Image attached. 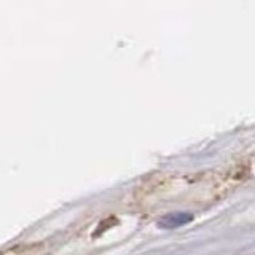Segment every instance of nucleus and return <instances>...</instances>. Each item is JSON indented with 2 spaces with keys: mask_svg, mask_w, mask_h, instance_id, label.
<instances>
[{
  "mask_svg": "<svg viewBox=\"0 0 255 255\" xmlns=\"http://www.w3.org/2000/svg\"><path fill=\"white\" fill-rule=\"evenodd\" d=\"M191 219L190 214H185V212H175V214H167L164 217H161V220L158 222V225L161 228H179L182 225H185L188 223Z\"/></svg>",
  "mask_w": 255,
  "mask_h": 255,
  "instance_id": "nucleus-1",
  "label": "nucleus"
}]
</instances>
